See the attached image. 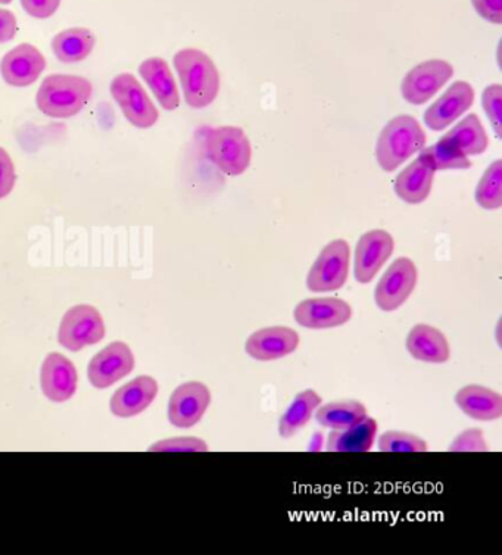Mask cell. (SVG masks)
I'll list each match as a JSON object with an SVG mask.
<instances>
[{
  "mask_svg": "<svg viewBox=\"0 0 502 555\" xmlns=\"http://www.w3.org/2000/svg\"><path fill=\"white\" fill-rule=\"evenodd\" d=\"M175 68L182 85L184 101L191 108H207L220 92V73L211 57L199 49H182L175 55Z\"/></svg>",
  "mask_w": 502,
  "mask_h": 555,
  "instance_id": "6da1fadb",
  "label": "cell"
},
{
  "mask_svg": "<svg viewBox=\"0 0 502 555\" xmlns=\"http://www.w3.org/2000/svg\"><path fill=\"white\" fill-rule=\"evenodd\" d=\"M207 154L214 166L224 175L241 176L248 170L253 147L244 130L223 126L209 131Z\"/></svg>",
  "mask_w": 502,
  "mask_h": 555,
  "instance_id": "277c9868",
  "label": "cell"
},
{
  "mask_svg": "<svg viewBox=\"0 0 502 555\" xmlns=\"http://www.w3.org/2000/svg\"><path fill=\"white\" fill-rule=\"evenodd\" d=\"M11 2L12 0H0V3H2V5H10Z\"/></svg>",
  "mask_w": 502,
  "mask_h": 555,
  "instance_id": "f35d334b",
  "label": "cell"
},
{
  "mask_svg": "<svg viewBox=\"0 0 502 555\" xmlns=\"http://www.w3.org/2000/svg\"><path fill=\"white\" fill-rule=\"evenodd\" d=\"M435 172L425 156L420 155L415 162L399 172L395 180V193L407 204L425 203L434 186Z\"/></svg>",
  "mask_w": 502,
  "mask_h": 555,
  "instance_id": "d6986e66",
  "label": "cell"
},
{
  "mask_svg": "<svg viewBox=\"0 0 502 555\" xmlns=\"http://www.w3.org/2000/svg\"><path fill=\"white\" fill-rule=\"evenodd\" d=\"M351 250L347 241L337 240L324 246L312 264L307 286L316 294L340 289L347 283Z\"/></svg>",
  "mask_w": 502,
  "mask_h": 555,
  "instance_id": "8992f818",
  "label": "cell"
},
{
  "mask_svg": "<svg viewBox=\"0 0 502 555\" xmlns=\"http://www.w3.org/2000/svg\"><path fill=\"white\" fill-rule=\"evenodd\" d=\"M93 86L88 78L52 74L40 85L36 94L37 108L51 118H72L92 98Z\"/></svg>",
  "mask_w": 502,
  "mask_h": 555,
  "instance_id": "7a4b0ae2",
  "label": "cell"
},
{
  "mask_svg": "<svg viewBox=\"0 0 502 555\" xmlns=\"http://www.w3.org/2000/svg\"><path fill=\"white\" fill-rule=\"evenodd\" d=\"M481 105L498 138H502V86L492 85L481 94Z\"/></svg>",
  "mask_w": 502,
  "mask_h": 555,
  "instance_id": "4dcf8cb0",
  "label": "cell"
},
{
  "mask_svg": "<svg viewBox=\"0 0 502 555\" xmlns=\"http://www.w3.org/2000/svg\"><path fill=\"white\" fill-rule=\"evenodd\" d=\"M475 90L466 81H455L425 113V122L430 130L442 131L471 108Z\"/></svg>",
  "mask_w": 502,
  "mask_h": 555,
  "instance_id": "2e32d148",
  "label": "cell"
},
{
  "mask_svg": "<svg viewBox=\"0 0 502 555\" xmlns=\"http://www.w3.org/2000/svg\"><path fill=\"white\" fill-rule=\"evenodd\" d=\"M158 395V384L154 377L139 376L119 388L111 398V413L115 417L130 418L143 413L154 402Z\"/></svg>",
  "mask_w": 502,
  "mask_h": 555,
  "instance_id": "ac0fdd59",
  "label": "cell"
},
{
  "mask_svg": "<svg viewBox=\"0 0 502 555\" xmlns=\"http://www.w3.org/2000/svg\"><path fill=\"white\" fill-rule=\"evenodd\" d=\"M16 182L14 162L3 147H0V199L14 191Z\"/></svg>",
  "mask_w": 502,
  "mask_h": 555,
  "instance_id": "836d02e7",
  "label": "cell"
},
{
  "mask_svg": "<svg viewBox=\"0 0 502 555\" xmlns=\"http://www.w3.org/2000/svg\"><path fill=\"white\" fill-rule=\"evenodd\" d=\"M299 345V335L294 328L274 326L253 333L246 340V352L254 360L273 361L294 352Z\"/></svg>",
  "mask_w": 502,
  "mask_h": 555,
  "instance_id": "e0dca14e",
  "label": "cell"
},
{
  "mask_svg": "<svg viewBox=\"0 0 502 555\" xmlns=\"http://www.w3.org/2000/svg\"><path fill=\"white\" fill-rule=\"evenodd\" d=\"M452 76L454 67L447 61H426L407 74L401 86L402 96L413 105L426 104Z\"/></svg>",
  "mask_w": 502,
  "mask_h": 555,
  "instance_id": "9c48e42d",
  "label": "cell"
},
{
  "mask_svg": "<svg viewBox=\"0 0 502 555\" xmlns=\"http://www.w3.org/2000/svg\"><path fill=\"white\" fill-rule=\"evenodd\" d=\"M394 237L385 230H372L358 241L356 249V269L353 274L358 283L368 285L381 271L394 254Z\"/></svg>",
  "mask_w": 502,
  "mask_h": 555,
  "instance_id": "4fadbf2b",
  "label": "cell"
},
{
  "mask_svg": "<svg viewBox=\"0 0 502 555\" xmlns=\"http://www.w3.org/2000/svg\"><path fill=\"white\" fill-rule=\"evenodd\" d=\"M377 435V422L365 417L363 422L344 430H333L327 436V450L335 452H368Z\"/></svg>",
  "mask_w": 502,
  "mask_h": 555,
  "instance_id": "cb8c5ba5",
  "label": "cell"
},
{
  "mask_svg": "<svg viewBox=\"0 0 502 555\" xmlns=\"http://www.w3.org/2000/svg\"><path fill=\"white\" fill-rule=\"evenodd\" d=\"M368 417V410L358 401L331 402L321 406L316 414V421L320 426L333 430L349 429L357 423Z\"/></svg>",
  "mask_w": 502,
  "mask_h": 555,
  "instance_id": "4316f807",
  "label": "cell"
},
{
  "mask_svg": "<svg viewBox=\"0 0 502 555\" xmlns=\"http://www.w3.org/2000/svg\"><path fill=\"white\" fill-rule=\"evenodd\" d=\"M134 369V356L125 343H114L90 361L88 377L96 389H106L125 379Z\"/></svg>",
  "mask_w": 502,
  "mask_h": 555,
  "instance_id": "30bf717a",
  "label": "cell"
},
{
  "mask_svg": "<svg viewBox=\"0 0 502 555\" xmlns=\"http://www.w3.org/2000/svg\"><path fill=\"white\" fill-rule=\"evenodd\" d=\"M420 155L425 156L435 171L467 170L472 167L467 155L463 154L454 143L447 141L446 138L440 139L436 145L426 147Z\"/></svg>",
  "mask_w": 502,
  "mask_h": 555,
  "instance_id": "83f0119b",
  "label": "cell"
},
{
  "mask_svg": "<svg viewBox=\"0 0 502 555\" xmlns=\"http://www.w3.org/2000/svg\"><path fill=\"white\" fill-rule=\"evenodd\" d=\"M451 452H487L488 446L485 442L484 431L471 429L456 436L455 441L451 443Z\"/></svg>",
  "mask_w": 502,
  "mask_h": 555,
  "instance_id": "1f68e13d",
  "label": "cell"
},
{
  "mask_svg": "<svg viewBox=\"0 0 502 555\" xmlns=\"http://www.w3.org/2000/svg\"><path fill=\"white\" fill-rule=\"evenodd\" d=\"M321 397L316 390L308 389L296 395L294 402L283 417L280 418L279 434L282 438H291L311 421L312 414L319 409Z\"/></svg>",
  "mask_w": 502,
  "mask_h": 555,
  "instance_id": "484cf974",
  "label": "cell"
},
{
  "mask_svg": "<svg viewBox=\"0 0 502 555\" xmlns=\"http://www.w3.org/2000/svg\"><path fill=\"white\" fill-rule=\"evenodd\" d=\"M16 35V16L0 8V44L11 42Z\"/></svg>",
  "mask_w": 502,
  "mask_h": 555,
  "instance_id": "8d00e7d4",
  "label": "cell"
},
{
  "mask_svg": "<svg viewBox=\"0 0 502 555\" xmlns=\"http://www.w3.org/2000/svg\"><path fill=\"white\" fill-rule=\"evenodd\" d=\"M443 138L454 143L467 156L480 155L488 150V134L476 114L467 115Z\"/></svg>",
  "mask_w": 502,
  "mask_h": 555,
  "instance_id": "d4e9b609",
  "label": "cell"
},
{
  "mask_svg": "<svg viewBox=\"0 0 502 555\" xmlns=\"http://www.w3.org/2000/svg\"><path fill=\"white\" fill-rule=\"evenodd\" d=\"M96 37L89 28H68L52 40V51L64 64L81 63L92 53Z\"/></svg>",
  "mask_w": 502,
  "mask_h": 555,
  "instance_id": "603a6c76",
  "label": "cell"
},
{
  "mask_svg": "<svg viewBox=\"0 0 502 555\" xmlns=\"http://www.w3.org/2000/svg\"><path fill=\"white\" fill-rule=\"evenodd\" d=\"M426 134L411 115H398L384 127L376 145V158L382 170L392 172L422 151Z\"/></svg>",
  "mask_w": 502,
  "mask_h": 555,
  "instance_id": "3957f363",
  "label": "cell"
},
{
  "mask_svg": "<svg viewBox=\"0 0 502 555\" xmlns=\"http://www.w3.org/2000/svg\"><path fill=\"white\" fill-rule=\"evenodd\" d=\"M294 317L299 326L321 331L347 324L351 320L352 308L343 299L312 298L299 302Z\"/></svg>",
  "mask_w": 502,
  "mask_h": 555,
  "instance_id": "5bb4252c",
  "label": "cell"
},
{
  "mask_svg": "<svg viewBox=\"0 0 502 555\" xmlns=\"http://www.w3.org/2000/svg\"><path fill=\"white\" fill-rule=\"evenodd\" d=\"M456 405L468 417L480 422L497 421L502 415V397L479 385H468L455 395Z\"/></svg>",
  "mask_w": 502,
  "mask_h": 555,
  "instance_id": "7402d4cb",
  "label": "cell"
},
{
  "mask_svg": "<svg viewBox=\"0 0 502 555\" xmlns=\"http://www.w3.org/2000/svg\"><path fill=\"white\" fill-rule=\"evenodd\" d=\"M378 450L384 452H426L427 443L419 436L390 430L378 439Z\"/></svg>",
  "mask_w": 502,
  "mask_h": 555,
  "instance_id": "f546056e",
  "label": "cell"
},
{
  "mask_svg": "<svg viewBox=\"0 0 502 555\" xmlns=\"http://www.w3.org/2000/svg\"><path fill=\"white\" fill-rule=\"evenodd\" d=\"M78 374L76 367L61 353H49L40 372V385L49 401L67 402L77 392Z\"/></svg>",
  "mask_w": 502,
  "mask_h": 555,
  "instance_id": "9a60e30c",
  "label": "cell"
},
{
  "mask_svg": "<svg viewBox=\"0 0 502 555\" xmlns=\"http://www.w3.org/2000/svg\"><path fill=\"white\" fill-rule=\"evenodd\" d=\"M407 349L413 359L423 363L442 364L450 360V344L438 328L417 324L411 328L407 338Z\"/></svg>",
  "mask_w": 502,
  "mask_h": 555,
  "instance_id": "44dd1931",
  "label": "cell"
},
{
  "mask_svg": "<svg viewBox=\"0 0 502 555\" xmlns=\"http://www.w3.org/2000/svg\"><path fill=\"white\" fill-rule=\"evenodd\" d=\"M476 203L485 209L502 207V162L491 164L476 188Z\"/></svg>",
  "mask_w": 502,
  "mask_h": 555,
  "instance_id": "f1b7e54d",
  "label": "cell"
},
{
  "mask_svg": "<svg viewBox=\"0 0 502 555\" xmlns=\"http://www.w3.org/2000/svg\"><path fill=\"white\" fill-rule=\"evenodd\" d=\"M417 279V267L414 262L410 258H398L377 283L374 292L377 307L385 312L398 310L413 294Z\"/></svg>",
  "mask_w": 502,
  "mask_h": 555,
  "instance_id": "ba28073f",
  "label": "cell"
},
{
  "mask_svg": "<svg viewBox=\"0 0 502 555\" xmlns=\"http://www.w3.org/2000/svg\"><path fill=\"white\" fill-rule=\"evenodd\" d=\"M139 74L152 93L155 94L156 101L166 111H175L180 105L179 89H177L175 76H172L167 61L163 57H147L139 65Z\"/></svg>",
  "mask_w": 502,
  "mask_h": 555,
  "instance_id": "ffe728a7",
  "label": "cell"
},
{
  "mask_svg": "<svg viewBox=\"0 0 502 555\" xmlns=\"http://www.w3.org/2000/svg\"><path fill=\"white\" fill-rule=\"evenodd\" d=\"M111 94L126 115L127 121L138 129H151L158 121V109L133 74H118L111 83Z\"/></svg>",
  "mask_w": 502,
  "mask_h": 555,
  "instance_id": "52a82bcc",
  "label": "cell"
},
{
  "mask_svg": "<svg viewBox=\"0 0 502 555\" xmlns=\"http://www.w3.org/2000/svg\"><path fill=\"white\" fill-rule=\"evenodd\" d=\"M321 443H323V435L316 434L314 436H312L310 451H320L321 450Z\"/></svg>",
  "mask_w": 502,
  "mask_h": 555,
  "instance_id": "74e56055",
  "label": "cell"
},
{
  "mask_svg": "<svg viewBox=\"0 0 502 555\" xmlns=\"http://www.w3.org/2000/svg\"><path fill=\"white\" fill-rule=\"evenodd\" d=\"M105 338V324L101 312L92 306L69 308L57 332V343L68 351L77 352L101 343Z\"/></svg>",
  "mask_w": 502,
  "mask_h": 555,
  "instance_id": "5b68a950",
  "label": "cell"
},
{
  "mask_svg": "<svg viewBox=\"0 0 502 555\" xmlns=\"http://www.w3.org/2000/svg\"><path fill=\"white\" fill-rule=\"evenodd\" d=\"M481 18L492 24H502V0H472Z\"/></svg>",
  "mask_w": 502,
  "mask_h": 555,
  "instance_id": "d590c367",
  "label": "cell"
},
{
  "mask_svg": "<svg viewBox=\"0 0 502 555\" xmlns=\"http://www.w3.org/2000/svg\"><path fill=\"white\" fill-rule=\"evenodd\" d=\"M211 402V392L201 382H189L172 392L168 404V421L180 429H189L204 417Z\"/></svg>",
  "mask_w": 502,
  "mask_h": 555,
  "instance_id": "8fae6325",
  "label": "cell"
},
{
  "mask_svg": "<svg viewBox=\"0 0 502 555\" xmlns=\"http://www.w3.org/2000/svg\"><path fill=\"white\" fill-rule=\"evenodd\" d=\"M22 5L33 18L47 20L55 14L61 0H22Z\"/></svg>",
  "mask_w": 502,
  "mask_h": 555,
  "instance_id": "e575fe53",
  "label": "cell"
},
{
  "mask_svg": "<svg viewBox=\"0 0 502 555\" xmlns=\"http://www.w3.org/2000/svg\"><path fill=\"white\" fill-rule=\"evenodd\" d=\"M151 451L163 452H205L208 446L197 438H176L167 439V441L155 443L151 447Z\"/></svg>",
  "mask_w": 502,
  "mask_h": 555,
  "instance_id": "d6a6232c",
  "label": "cell"
},
{
  "mask_svg": "<svg viewBox=\"0 0 502 555\" xmlns=\"http://www.w3.org/2000/svg\"><path fill=\"white\" fill-rule=\"evenodd\" d=\"M47 68L43 53L30 43L11 49L0 61V74L12 88H28L35 85Z\"/></svg>",
  "mask_w": 502,
  "mask_h": 555,
  "instance_id": "7c38bea8",
  "label": "cell"
}]
</instances>
